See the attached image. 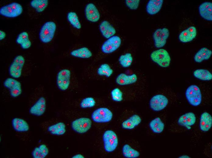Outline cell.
Instances as JSON below:
<instances>
[{"label":"cell","mask_w":212,"mask_h":158,"mask_svg":"<svg viewBox=\"0 0 212 158\" xmlns=\"http://www.w3.org/2000/svg\"><path fill=\"white\" fill-rule=\"evenodd\" d=\"M122 153L124 156L127 158H136L140 156V153L138 151L133 149L127 144L123 146Z\"/></svg>","instance_id":"32"},{"label":"cell","mask_w":212,"mask_h":158,"mask_svg":"<svg viewBox=\"0 0 212 158\" xmlns=\"http://www.w3.org/2000/svg\"><path fill=\"white\" fill-rule=\"evenodd\" d=\"M163 3V0H149L146 5L147 12L150 15L157 14L161 9Z\"/></svg>","instance_id":"23"},{"label":"cell","mask_w":212,"mask_h":158,"mask_svg":"<svg viewBox=\"0 0 212 158\" xmlns=\"http://www.w3.org/2000/svg\"><path fill=\"white\" fill-rule=\"evenodd\" d=\"M23 11L22 5L18 3L12 2L1 7L0 14L8 18L17 17L21 14Z\"/></svg>","instance_id":"4"},{"label":"cell","mask_w":212,"mask_h":158,"mask_svg":"<svg viewBox=\"0 0 212 158\" xmlns=\"http://www.w3.org/2000/svg\"><path fill=\"white\" fill-rule=\"evenodd\" d=\"M185 95L188 102L192 105L197 106L201 103L202 94L200 90L197 86H189L186 90Z\"/></svg>","instance_id":"3"},{"label":"cell","mask_w":212,"mask_h":158,"mask_svg":"<svg viewBox=\"0 0 212 158\" xmlns=\"http://www.w3.org/2000/svg\"><path fill=\"white\" fill-rule=\"evenodd\" d=\"M168 102V98L164 95L158 94L153 96L150 101V108L155 111L163 110L167 105Z\"/></svg>","instance_id":"13"},{"label":"cell","mask_w":212,"mask_h":158,"mask_svg":"<svg viewBox=\"0 0 212 158\" xmlns=\"http://www.w3.org/2000/svg\"><path fill=\"white\" fill-rule=\"evenodd\" d=\"M137 80V77L135 74L128 75L122 73L117 77L115 82L120 85H125L132 84L136 82Z\"/></svg>","instance_id":"19"},{"label":"cell","mask_w":212,"mask_h":158,"mask_svg":"<svg viewBox=\"0 0 212 158\" xmlns=\"http://www.w3.org/2000/svg\"><path fill=\"white\" fill-rule=\"evenodd\" d=\"M25 61L24 57L21 55L14 58L9 69V74L12 77L16 79L21 77Z\"/></svg>","instance_id":"6"},{"label":"cell","mask_w":212,"mask_h":158,"mask_svg":"<svg viewBox=\"0 0 212 158\" xmlns=\"http://www.w3.org/2000/svg\"><path fill=\"white\" fill-rule=\"evenodd\" d=\"M198 9L200 14L202 18L207 21H212L211 2H204L199 5Z\"/></svg>","instance_id":"18"},{"label":"cell","mask_w":212,"mask_h":158,"mask_svg":"<svg viewBox=\"0 0 212 158\" xmlns=\"http://www.w3.org/2000/svg\"><path fill=\"white\" fill-rule=\"evenodd\" d=\"M92 121L89 118H80L72 122L71 127L73 130L79 133L87 132L91 128Z\"/></svg>","instance_id":"12"},{"label":"cell","mask_w":212,"mask_h":158,"mask_svg":"<svg viewBox=\"0 0 212 158\" xmlns=\"http://www.w3.org/2000/svg\"><path fill=\"white\" fill-rule=\"evenodd\" d=\"M132 61L133 57L132 55L129 53L121 55L118 59L119 64L124 68L130 67L132 63Z\"/></svg>","instance_id":"34"},{"label":"cell","mask_w":212,"mask_h":158,"mask_svg":"<svg viewBox=\"0 0 212 158\" xmlns=\"http://www.w3.org/2000/svg\"><path fill=\"white\" fill-rule=\"evenodd\" d=\"M4 87L9 91L10 96L13 98H16L22 93V89L20 82L12 77L6 78L3 82Z\"/></svg>","instance_id":"9"},{"label":"cell","mask_w":212,"mask_h":158,"mask_svg":"<svg viewBox=\"0 0 212 158\" xmlns=\"http://www.w3.org/2000/svg\"><path fill=\"white\" fill-rule=\"evenodd\" d=\"M48 5V0H32L30 2L31 6L38 12L43 11Z\"/></svg>","instance_id":"33"},{"label":"cell","mask_w":212,"mask_h":158,"mask_svg":"<svg viewBox=\"0 0 212 158\" xmlns=\"http://www.w3.org/2000/svg\"><path fill=\"white\" fill-rule=\"evenodd\" d=\"M212 51L211 50L205 47L200 49L194 55V61L198 63H200L203 60H208L211 57Z\"/></svg>","instance_id":"25"},{"label":"cell","mask_w":212,"mask_h":158,"mask_svg":"<svg viewBox=\"0 0 212 158\" xmlns=\"http://www.w3.org/2000/svg\"><path fill=\"white\" fill-rule=\"evenodd\" d=\"M197 33L196 27L193 26H190L180 33L178 36L179 40L183 43L189 42L196 38Z\"/></svg>","instance_id":"17"},{"label":"cell","mask_w":212,"mask_h":158,"mask_svg":"<svg viewBox=\"0 0 212 158\" xmlns=\"http://www.w3.org/2000/svg\"><path fill=\"white\" fill-rule=\"evenodd\" d=\"M196 78L202 81H208L212 79V74L208 70L205 69H197L193 73Z\"/></svg>","instance_id":"31"},{"label":"cell","mask_w":212,"mask_h":158,"mask_svg":"<svg viewBox=\"0 0 212 158\" xmlns=\"http://www.w3.org/2000/svg\"><path fill=\"white\" fill-rule=\"evenodd\" d=\"M196 120L195 114L192 112H189L181 116L178 119V123L180 125L184 126L189 130L191 129V126L195 124Z\"/></svg>","instance_id":"16"},{"label":"cell","mask_w":212,"mask_h":158,"mask_svg":"<svg viewBox=\"0 0 212 158\" xmlns=\"http://www.w3.org/2000/svg\"><path fill=\"white\" fill-rule=\"evenodd\" d=\"M113 70L107 64H101L98 68L97 72L100 76H105L106 77H110L113 73Z\"/></svg>","instance_id":"36"},{"label":"cell","mask_w":212,"mask_h":158,"mask_svg":"<svg viewBox=\"0 0 212 158\" xmlns=\"http://www.w3.org/2000/svg\"><path fill=\"white\" fill-rule=\"evenodd\" d=\"M96 104V101L92 97H87L83 99L80 104V106L82 108H92Z\"/></svg>","instance_id":"37"},{"label":"cell","mask_w":212,"mask_h":158,"mask_svg":"<svg viewBox=\"0 0 212 158\" xmlns=\"http://www.w3.org/2000/svg\"><path fill=\"white\" fill-rule=\"evenodd\" d=\"M12 125L14 129L19 132H24L29 131V126L28 122L23 119L16 117L12 119Z\"/></svg>","instance_id":"21"},{"label":"cell","mask_w":212,"mask_h":158,"mask_svg":"<svg viewBox=\"0 0 212 158\" xmlns=\"http://www.w3.org/2000/svg\"><path fill=\"white\" fill-rule=\"evenodd\" d=\"M179 158H190V157L187 155H183L180 156Z\"/></svg>","instance_id":"42"},{"label":"cell","mask_w":212,"mask_h":158,"mask_svg":"<svg viewBox=\"0 0 212 158\" xmlns=\"http://www.w3.org/2000/svg\"><path fill=\"white\" fill-rule=\"evenodd\" d=\"M16 41L23 49H29L31 46V43L29 39L28 34L26 32L19 33L16 38Z\"/></svg>","instance_id":"27"},{"label":"cell","mask_w":212,"mask_h":158,"mask_svg":"<svg viewBox=\"0 0 212 158\" xmlns=\"http://www.w3.org/2000/svg\"><path fill=\"white\" fill-rule=\"evenodd\" d=\"M141 121V119L139 115H134L123 122L122 126L124 129H132L138 125Z\"/></svg>","instance_id":"24"},{"label":"cell","mask_w":212,"mask_h":158,"mask_svg":"<svg viewBox=\"0 0 212 158\" xmlns=\"http://www.w3.org/2000/svg\"><path fill=\"white\" fill-rule=\"evenodd\" d=\"M46 108V100L44 97H41L30 107L29 112L33 115L40 116L44 113Z\"/></svg>","instance_id":"14"},{"label":"cell","mask_w":212,"mask_h":158,"mask_svg":"<svg viewBox=\"0 0 212 158\" xmlns=\"http://www.w3.org/2000/svg\"><path fill=\"white\" fill-rule=\"evenodd\" d=\"M72 158H84V156L80 154H76L74 156H73Z\"/></svg>","instance_id":"41"},{"label":"cell","mask_w":212,"mask_h":158,"mask_svg":"<svg viewBox=\"0 0 212 158\" xmlns=\"http://www.w3.org/2000/svg\"><path fill=\"white\" fill-rule=\"evenodd\" d=\"M67 18L69 23L75 28L77 29L81 28V25L76 13L74 12H69Z\"/></svg>","instance_id":"35"},{"label":"cell","mask_w":212,"mask_h":158,"mask_svg":"<svg viewBox=\"0 0 212 158\" xmlns=\"http://www.w3.org/2000/svg\"><path fill=\"white\" fill-rule=\"evenodd\" d=\"M99 27L102 35L106 39H108L114 36L116 33L114 27L107 20L103 21Z\"/></svg>","instance_id":"20"},{"label":"cell","mask_w":212,"mask_h":158,"mask_svg":"<svg viewBox=\"0 0 212 158\" xmlns=\"http://www.w3.org/2000/svg\"><path fill=\"white\" fill-rule=\"evenodd\" d=\"M113 117L112 112L106 108H100L94 110L91 115V118L97 123H105L110 122Z\"/></svg>","instance_id":"7"},{"label":"cell","mask_w":212,"mask_h":158,"mask_svg":"<svg viewBox=\"0 0 212 158\" xmlns=\"http://www.w3.org/2000/svg\"><path fill=\"white\" fill-rule=\"evenodd\" d=\"M121 44V40L117 36H114L108 39L102 44L101 50L105 53H112L118 49Z\"/></svg>","instance_id":"10"},{"label":"cell","mask_w":212,"mask_h":158,"mask_svg":"<svg viewBox=\"0 0 212 158\" xmlns=\"http://www.w3.org/2000/svg\"><path fill=\"white\" fill-rule=\"evenodd\" d=\"M72 56L82 58H88L92 55L91 51L86 47H82L75 50L70 52Z\"/></svg>","instance_id":"29"},{"label":"cell","mask_w":212,"mask_h":158,"mask_svg":"<svg viewBox=\"0 0 212 158\" xmlns=\"http://www.w3.org/2000/svg\"><path fill=\"white\" fill-rule=\"evenodd\" d=\"M65 124L63 122H59L48 127L47 130L51 134L55 135H62L66 132Z\"/></svg>","instance_id":"26"},{"label":"cell","mask_w":212,"mask_h":158,"mask_svg":"<svg viewBox=\"0 0 212 158\" xmlns=\"http://www.w3.org/2000/svg\"><path fill=\"white\" fill-rule=\"evenodd\" d=\"M111 95L112 99L114 101L120 102L123 100L122 92L118 88L112 90L111 92Z\"/></svg>","instance_id":"38"},{"label":"cell","mask_w":212,"mask_h":158,"mask_svg":"<svg viewBox=\"0 0 212 158\" xmlns=\"http://www.w3.org/2000/svg\"><path fill=\"white\" fill-rule=\"evenodd\" d=\"M149 126L153 132L160 133L162 132L164 128V124L159 117H156L151 121Z\"/></svg>","instance_id":"30"},{"label":"cell","mask_w":212,"mask_h":158,"mask_svg":"<svg viewBox=\"0 0 212 158\" xmlns=\"http://www.w3.org/2000/svg\"><path fill=\"white\" fill-rule=\"evenodd\" d=\"M49 149L45 144H41L35 147L32 152L34 158H44L48 155Z\"/></svg>","instance_id":"28"},{"label":"cell","mask_w":212,"mask_h":158,"mask_svg":"<svg viewBox=\"0 0 212 158\" xmlns=\"http://www.w3.org/2000/svg\"><path fill=\"white\" fill-rule=\"evenodd\" d=\"M85 14L87 19L91 22H96L100 19V13L96 6L92 3H88L86 5Z\"/></svg>","instance_id":"15"},{"label":"cell","mask_w":212,"mask_h":158,"mask_svg":"<svg viewBox=\"0 0 212 158\" xmlns=\"http://www.w3.org/2000/svg\"><path fill=\"white\" fill-rule=\"evenodd\" d=\"M105 150L107 152L114 151L117 146L118 141L115 132L111 130H107L103 136Z\"/></svg>","instance_id":"5"},{"label":"cell","mask_w":212,"mask_h":158,"mask_svg":"<svg viewBox=\"0 0 212 158\" xmlns=\"http://www.w3.org/2000/svg\"><path fill=\"white\" fill-rule=\"evenodd\" d=\"M55 23L48 21L44 23L40 29L39 37L41 41L44 43L50 42L53 39L56 30Z\"/></svg>","instance_id":"2"},{"label":"cell","mask_w":212,"mask_h":158,"mask_svg":"<svg viewBox=\"0 0 212 158\" xmlns=\"http://www.w3.org/2000/svg\"><path fill=\"white\" fill-rule=\"evenodd\" d=\"M6 36V33L3 31L0 30V40H2L5 38Z\"/></svg>","instance_id":"40"},{"label":"cell","mask_w":212,"mask_h":158,"mask_svg":"<svg viewBox=\"0 0 212 158\" xmlns=\"http://www.w3.org/2000/svg\"><path fill=\"white\" fill-rule=\"evenodd\" d=\"M169 36V30L167 28H158L156 30L153 35L155 47L158 48L164 47Z\"/></svg>","instance_id":"8"},{"label":"cell","mask_w":212,"mask_h":158,"mask_svg":"<svg viewBox=\"0 0 212 158\" xmlns=\"http://www.w3.org/2000/svg\"><path fill=\"white\" fill-rule=\"evenodd\" d=\"M212 125V117L208 112H204L201 115L200 127L201 130L203 132L208 131Z\"/></svg>","instance_id":"22"},{"label":"cell","mask_w":212,"mask_h":158,"mask_svg":"<svg viewBox=\"0 0 212 158\" xmlns=\"http://www.w3.org/2000/svg\"><path fill=\"white\" fill-rule=\"evenodd\" d=\"M71 72L67 69H63L57 74L56 84L58 88L62 91L66 90L70 83Z\"/></svg>","instance_id":"11"},{"label":"cell","mask_w":212,"mask_h":158,"mask_svg":"<svg viewBox=\"0 0 212 158\" xmlns=\"http://www.w3.org/2000/svg\"><path fill=\"white\" fill-rule=\"evenodd\" d=\"M151 60L162 67H167L170 64L171 58L166 50L159 49L153 51L150 55Z\"/></svg>","instance_id":"1"},{"label":"cell","mask_w":212,"mask_h":158,"mask_svg":"<svg viewBox=\"0 0 212 158\" xmlns=\"http://www.w3.org/2000/svg\"><path fill=\"white\" fill-rule=\"evenodd\" d=\"M140 0H126V5L129 9L131 10L137 9L139 5Z\"/></svg>","instance_id":"39"}]
</instances>
